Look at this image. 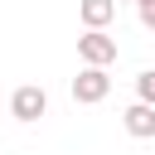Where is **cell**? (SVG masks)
Masks as SVG:
<instances>
[{"instance_id": "cell-1", "label": "cell", "mask_w": 155, "mask_h": 155, "mask_svg": "<svg viewBox=\"0 0 155 155\" xmlns=\"http://www.w3.org/2000/svg\"><path fill=\"white\" fill-rule=\"evenodd\" d=\"M107 92H111V78H107V68H102V63H82V73L73 78V102H82V107H97V102H107Z\"/></svg>"}, {"instance_id": "cell-2", "label": "cell", "mask_w": 155, "mask_h": 155, "mask_svg": "<svg viewBox=\"0 0 155 155\" xmlns=\"http://www.w3.org/2000/svg\"><path fill=\"white\" fill-rule=\"evenodd\" d=\"M44 111H48V92L44 87H34V82L15 87V97H10V116L15 121H39Z\"/></svg>"}, {"instance_id": "cell-3", "label": "cell", "mask_w": 155, "mask_h": 155, "mask_svg": "<svg viewBox=\"0 0 155 155\" xmlns=\"http://www.w3.org/2000/svg\"><path fill=\"white\" fill-rule=\"evenodd\" d=\"M78 58L82 63H116V39L107 34V29H87L82 39H78Z\"/></svg>"}, {"instance_id": "cell-4", "label": "cell", "mask_w": 155, "mask_h": 155, "mask_svg": "<svg viewBox=\"0 0 155 155\" xmlns=\"http://www.w3.org/2000/svg\"><path fill=\"white\" fill-rule=\"evenodd\" d=\"M121 126H126V136H136V140H150V136H155V107L136 97V102L121 111Z\"/></svg>"}, {"instance_id": "cell-5", "label": "cell", "mask_w": 155, "mask_h": 155, "mask_svg": "<svg viewBox=\"0 0 155 155\" xmlns=\"http://www.w3.org/2000/svg\"><path fill=\"white\" fill-rule=\"evenodd\" d=\"M78 19L87 29H107L116 19V0H78Z\"/></svg>"}, {"instance_id": "cell-6", "label": "cell", "mask_w": 155, "mask_h": 155, "mask_svg": "<svg viewBox=\"0 0 155 155\" xmlns=\"http://www.w3.org/2000/svg\"><path fill=\"white\" fill-rule=\"evenodd\" d=\"M136 97H140V102H150V107H155V68H145V73H140V78H136Z\"/></svg>"}, {"instance_id": "cell-7", "label": "cell", "mask_w": 155, "mask_h": 155, "mask_svg": "<svg viewBox=\"0 0 155 155\" xmlns=\"http://www.w3.org/2000/svg\"><path fill=\"white\" fill-rule=\"evenodd\" d=\"M136 5H140V24L155 29V0H136Z\"/></svg>"}]
</instances>
